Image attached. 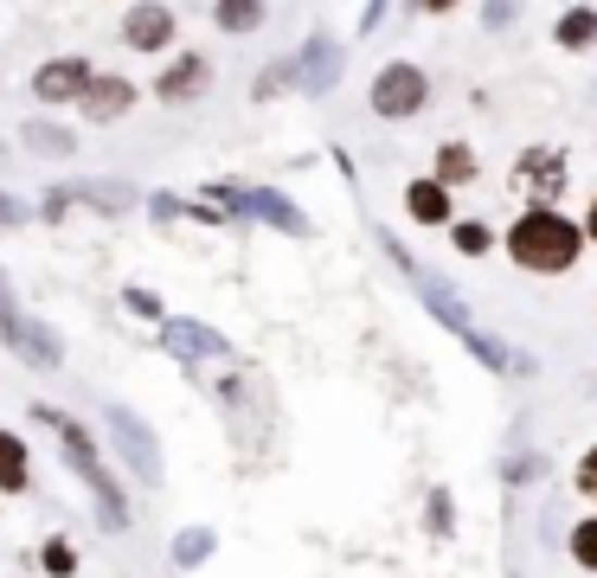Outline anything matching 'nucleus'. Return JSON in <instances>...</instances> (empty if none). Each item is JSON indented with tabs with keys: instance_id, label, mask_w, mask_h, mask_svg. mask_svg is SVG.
<instances>
[{
	"instance_id": "f257e3e1",
	"label": "nucleus",
	"mask_w": 597,
	"mask_h": 578,
	"mask_svg": "<svg viewBox=\"0 0 597 578\" xmlns=\"http://www.w3.org/2000/svg\"><path fill=\"white\" fill-rule=\"evenodd\" d=\"M579 251H585V231L559 213V206H533V213H521L514 218V231H508V257L527 264V271H539V277L572 271Z\"/></svg>"
},
{
	"instance_id": "f03ea898",
	"label": "nucleus",
	"mask_w": 597,
	"mask_h": 578,
	"mask_svg": "<svg viewBox=\"0 0 597 578\" xmlns=\"http://www.w3.org/2000/svg\"><path fill=\"white\" fill-rule=\"evenodd\" d=\"M39 418H46V425H59V456H65V469L84 476V489L97 495V520H103L110 533H123V527H129V502H123L116 476L103 469V456H97L90 431H84V425H71V418H59V412H39Z\"/></svg>"
},
{
	"instance_id": "7ed1b4c3",
	"label": "nucleus",
	"mask_w": 597,
	"mask_h": 578,
	"mask_svg": "<svg viewBox=\"0 0 597 578\" xmlns=\"http://www.w3.org/2000/svg\"><path fill=\"white\" fill-rule=\"evenodd\" d=\"M103 425H110V450L135 469V482L154 489V482H161V443H154V431L135 418L129 405H103Z\"/></svg>"
},
{
	"instance_id": "20e7f679",
	"label": "nucleus",
	"mask_w": 597,
	"mask_h": 578,
	"mask_svg": "<svg viewBox=\"0 0 597 578\" xmlns=\"http://www.w3.org/2000/svg\"><path fill=\"white\" fill-rule=\"evenodd\" d=\"M0 341H7L20 361H33V366H59V361H65L59 335H52L46 322H33V315H20V309H13V296H7V277H0Z\"/></svg>"
},
{
	"instance_id": "39448f33",
	"label": "nucleus",
	"mask_w": 597,
	"mask_h": 578,
	"mask_svg": "<svg viewBox=\"0 0 597 578\" xmlns=\"http://www.w3.org/2000/svg\"><path fill=\"white\" fill-rule=\"evenodd\" d=\"M219 206H232V213H258V218H270V225H283V231H296V238H309V218L296 213L283 193H270V187H245V180H212L206 187Z\"/></svg>"
},
{
	"instance_id": "423d86ee",
	"label": "nucleus",
	"mask_w": 597,
	"mask_h": 578,
	"mask_svg": "<svg viewBox=\"0 0 597 578\" xmlns=\"http://www.w3.org/2000/svg\"><path fill=\"white\" fill-rule=\"evenodd\" d=\"M424 97H431V77L418 72V65H386V72L373 77V110L386 116V123H405V116H418L424 110Z\"/></svg>"
},
{
	"instance_id": "0eeeda50",
	"label": "nucleus",
	"mask_w": 597,
	"mask_h": 578,
	"mask_svg": "<svg viewBox=\"0 0 597 578\" xmlns=\"http://www.w3.org/2000/svg\"><path fill=\"white\" fill-rule=\"evenodd\" d=\"M174 33H181L174 26V7H161V0H141V7L123 13V39H129L135 52H161Z\"/></svg>"
},
{
	"instance_id": "6e6552de",
	"label": "nucleus",
	"mask_w": 597,
	"mask_h": 578,
	"mask_svg": "<svg viewBox=\"0 0 597 578\" xmlns=\"http://www.w3.org/2000/svg\"><path fill=\"white\" fill-rule=\"evenodd\" d=\"M514 180H521V193H533V200L565 193V154L559 148H527L521 167H514Z\"/></svg>"
},
{
	"instance_id": "1a4fd4ad",
	"label": "nucleus",
	"mask_w": 597,
	"mask_h": 578,
	"mask_svg": "<svg viewBox=\"0 0 597 578\" xmlns=\"http://www.w3.org/2000/svg\"><path fill=\"white\" fill-rule=\"evenodd\" d=\"M90 77L97 72H90L84 59H52V65L33 72V97H39V103H71V97H84Z\"/></svg>"
},
{
	"instance_id": "9d476101",
	"label": "nucleus",
	"mask_w": 597,
	"mask_h": 578,
	"mask_svg": "<svg viewBox=\"0 0 597 578\" xmlns=\"http://www.w3.org/2000/svg\"><path fill=\"white\" fill-rule=\"evenodd\" d=\"M199 90H206V59H199V52H181L167 72L154 77V97H161V103H194Z\"/></svg>"
},
{
	"instance_id": "9b49d317",
	"label": "nucleus",
	"mask_w": 597,
	"mask_h": 578,
	"mask_svg": "<svg viewBox=\"0 0 597 578\" xmlns=\"http://www.w3.org/2000/svg\"><path fill=\"white\" fill-rule=\"evenodd\" d=\"M77 103H84V116H97V123H110V116H123V110H129V103H135V84H123V77H90Z\"/></svg>"
},
{
	"instance_id": "f8f14e48",
	"label": "nucleus",
	"mask_w": 597,
	"mask_h": 578,
	"mask_svg": "<svg viewBox=\"0 0 597 578\" xmlns=\"http://www.w3.org/2000/svg\"><path fill=\"white\" fill-rule=\"evenodd\" d=\"M296 65H302V90H309V97H328L334 77H340V52H334L328 39H309Z\"/></svg>"
},
{
	"instance_id": "ddd939ff",
	"label": "nucleus",
	"mask_w": 597,
	"mask_h": 578,
	"mask_svg": "<svg viewBox=\"0 0 597 578\" xmlns=\"http://www.w3.org/2000/svg\"><path fill=\"white\" fill-rule=\"evenodd\" d=\"M405 206H411L418 225H444V218H450V187H437V180H411Z\"/></svg>"
},
{
	"instance_id": "4468645a",
	"label": "nucleus",
	"mask_w": 597,
	"mask_h": 578,
	"mask_svg": "<svg viewBox=\"0 0 597 578\" xmlns=\"http://www.w3.org/2000/svg\"><path fill=\"white\" fill-rule=\"evenodd\" d=\"M167 348H181V354H225V335H212L199 322H167Z\"/></svg>"
},
{
	"instance_id": "2eb2a0df",
	"label": "nucleus",
	"mask_w": 597,
	"mask_h": 578,
	"mask_svg": "<svg viewBox=\"0 0 597 578\" xmlns=\"http://www.w3.org/2000/svg\"><path fill=\"white\" fill-rule=\"evenodd\" d=\"M437 187H463V180H475V154H469L463 142H444L437 148V174H431Z\"/></svg>"
},
{
	"instance_id": "dca6fc26",
	"label": "nucleus",
	"mask_w": 597,
	"mask_h": 578,
	"mask_svg": "<svg viewBox=\"0 0 597 578\" xmlns=\"http://www.w3.org/2000/svg\"><path fill=\"white\" fill-rule=\"evenodd\" d=\"M559 46H565V52H585V46H597V13H592V7L559 13Z\"/></svg>"
},
{
	"instance_id": "f3484780",
	"label": "nucleus",
	"mask_w": 597,
	"mask_h": 578,
	"mask_svg": "<svg viewBox=\"0 0 597 578\" xmlns=\"http://www.w3.org/2000/svg\"><path fill=\"white\" fill-rule=\"evenodd\" d=\"M212 20H219L225 33H258V26H264V0H219Z\"/></svg>"
},
{
	"instance_id": "a211bd4d",
	"label": "nucleus",
	"mask_w": 597,
	"mask_h": 578,
	"mask_svg": "<svg viewBox=\"0 0 597 578\" xmlns=\"http://www.w3.org/2000/svg\"><path fill=\"white\" fill-rule=\"evenodd\" d=\"M0 489H7V495L26 489V443L13 431H0Z\"/></svg>"
},
{
	"instance_id": "6ab92c4d",
	"label": "nucleus",
	"mask_w": 597,
	"mask_h": 578,
	"mask_svg": "<svg viewBox=\"0 0 597 578\" xmlns=\"http://www.w3.org/2000/svg\"><path fill=\"white\" fill-rule=\"evenodd\" d=\"M20 142L33 148V154H52V161H65V154H71V136H65V129H52V123H26V129H20Z\"/></svg>"
},
{
	"instance_id": "aec40b11",
	"label": "nucleus",
	"mask_w": 597,
	"mask_h": 578,
	"mask_svg": "<svg viewBox=\"0 0 597 578\" xmlns=\"http://www.w3.org/2000/svg\"><path fill=\"white\" fill-rule=\"evenodd\" d=\"M296 77H302V65H296V59H276V65H264V72H258L251 97H258V103H270V97H276V90H289Z\"/></svg>"
},
{
	"instance_id": "412c9836",
	"label": "nucleus",
	"mask_w": 597,
	"mask_h": 578,
	"mask_svg": "<svg viewBox=\"0 0 597 578\" xmlns=\"http://www.w3.org/2000/svg\"><path fill=\"white\" fill-rule=\"evenodd\" d=\"M39 566H46V578H71L77 573V546H71V540H46Z\"/></svg>"
},
{
	"instance_id": "4be33fe9",
	"label": "nucleus",
	"mask_w": 597,
	"mask_h": 578,
	"mask_svg": "<svg viewBox=\"0 0 597 578\" xmlns=\"http://www.w3.org/2000/svg\"><path fill=\"white\" fill-rule=\"evenodd\" d=\"M206 553H212V533H206V527H187V533L174 540V560H181V566H199Z\"/></svg>"
},
{
	"instance_id": "5701e85b",
	"label": "nucleus",
	"mask_w": 597,
	"mask_h": 578,
	"mask_svg": "<svg viewBox=\"0 0 597 578\" xmlns=\"http://www.w3.org/2000/svg\"><path fill=\"white\" fill-rule=\"evenodd\" d=\"M572 560H579L585 573H597V520H579V527H572Z\"/></svg>"
},
{
	"instance_id": "b1692460",
	"label": "nucleus",
	"mask_w": 597,
	"mask_h": 578,
	"mask_svg": "<svg viewBox=\"0 0 597 578\" xmlns=\"http://www.w3.org/2000/svg\"><path fill=\"white\" fill-rule=\"evenodd\" d=\"M488 244H495V231H488V225H475V218L457 225V251H463V257H482Z\"/></svg>"
},
{
	"instance_id": "393cba45",
	"label": "nucleus",
	"mask_w": 597,
	"mask_h": 578,
	"mask_svg": "<svg viewBox=\"0 0 597 578\" xmlns=\"http://www.w3.org/2000/svg\"><path fill=\"white\" fill-rule=\"evenodd\" d=\"M579 489H585V495L597 502V450L585 456V463H579Z\"/></svg>"
},
{
	"instance_id": "a878e982",
	"label": "nucleus",
	"mask_w": 597,
	"mask_h": 578,
	"mask_svg": "<svg viewBox=\"0 0 597 578\" xmlns=\"http://www.w3.org/2000/svg\"><path fill=\"white\" fill-rule=\"evenodd\" d=\"M129 309H135V315H161V302H154L148 289H129Z\"/></svg>"
},
{
	"instance_id": "bb28decb",
	"label": "nucleus",
	"mask_w": 597,
	"mask_h": 578,
	"mask_svg": "<svg viewBox=\"0 0 597 578\" xmlns=\"http://www.w3.org/2000/svg\"><path fill=\"white\" fill-rule=\"evenodd\" d=\"M514 20V0H488V26H508Z\"/></svg>"
},
{
	"instance_id": "cd10ccee",
	"label": "nucleus",
	"mask_w": 597,
	"mask_h": 578,
	"mask_svg": "<svg viewBox=\"0 0 597 578\" xmlns=\"http://www.w3.org/2000/svg\"><path fill=\"white\" fill-rule=\"evenodd\" d=\"M20 218H26V206H20V200H7V193H0V225H20Z\"/></svg>"
},
{
	"instance_id": "c85d7f7f",
	"label": "nucleus",
	"mask_w": 597,
	"mask_h": 578,
	"mask_svg": "<svg viewBox=\"0 0 597 578\" xmlns=\"http://www.w3.org/2000/svg\"><path fill=\"white\" fill-rule=\"evenodd\" d=\"M380 13H386V0H366V13H360V33H373V26H380Z\"/></svg>"
},
{
	"instance_id": "c756f323",
	"label": "nucleus",
	"mask_w": 597,
	"mask_h": 578,
	"mask_svg": "<svg viewBox=\"0 0 597 578\" xmlns=\"http://www.w3.org/2000/svg\"><path fill=\"white\" fill-rule=\"evenodd\" d=\"M450 7H457V0H424V13H450Z\"/></svg>"
},
{
	"instance_id": "7c9ffc66",
	"label": "nucleus",
	"mask_w": 597,
	"mask_h": 578,
	"mask_svg": "<svg viewBox=\"0 0 597 578\" xmlns=\"http://www.w3.org/2000/svg\"><path fill=\"white\" fill-rule=\"evenodd\" d=\"M585 238H597V200H592V218H585Z\"/></svg>"
}]
</instances>
